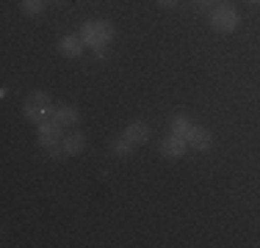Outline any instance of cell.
<instances>
[{"instance_id": "6da1fadb", "label": "cell", "mask_w": 260, "mask_h": 248, "mask_svg": "<svg viewBox=\"0 0 260 248\" xmlns=\"http://www.w3.org/2000/svg\"><path fill=\"white\" fill-rule=\"evenodd\" d=\"M80 36H83L86 47L108 45V42L114 39V25H111L108 20H89V22H83V30H80Z\"/></svg>"}, {"instance_id": "7a4b0ae2", "label": "cell", "mask_w": 260, "mask_h": 248, "mask_svg": "<svg viewBox=\"0 0 260 248\" xmlns=\"http://www.w3.org/2000/svg\"><path fill=\"white\" fill-rule=\"evenodd\" d=\"M238 22H241V17L230 3H221L210 11V28L219 30V33H233L238 28Z\"/></svg>"}, {"instance_id": "3957f363", "label": "cell", "mask_w": 260, "mask_h": 248, "mask_svg": "<svg viewBox=\"0 0 260 248\" xmlns=\"http://www.w3.org/2000/svg\"><path fill=\"white\" fill-rule=\"evenodd\" d=\"M185 149H188V141H185L183 135L169 133L164 141H160V154H164L166 160H180L185 154Z\"/></svg>"}, {"instance_id": "277c9868", "label": "cell", "mask_w": 260, "mask_h": 248, "mask_svg": "<svg viewBox=\"0 0 260 248\" xmlns=\"http://www.w3.org/2000/svg\"><path fill=\"white\" fill-rule=\"evenodd\" d=\"M36 127H39V146L42 149H47V146L61 144V141H64V135H61V124L55 119H45L42 124H36Z\"/></svg>"}, {"instance_id": "5b68a950", "label": "cell", "mask_w": 260, "mask_h": 248, "mask_svg": "<svg viewBox=\"0 0 260 248\" xmlns=\"http://www.w3.org/2000/svg\"><path fill=\"white\" fill-rule=\"evenodd\" d=\"M185 141H188V146L205 152V149H210V144H213V135H210L202 124H191V130L185 133Z\"/></svg>"}, {"instance_id": "8992f818", "label": "cell", "mask_w": 260, "mask_h": 248, "mask_svg": "<svg viewBox=\"0 0 260 248\" xmlns=\"http://www.w3.org/2000/svg\"><path fill=\"white\" fill-rule=\"evenodd\" d=\"M83 50H86L83 36H64V39L58 42V53L64 55V58H80Z\"/></svg>"}, {"instance_id": "52a82bcc", "label": "cell", "mask_w": 260, "mask_h": 248, "mask_svg": "<svg viewBox=\"0 0 260 248\" xmlns=\"http://www.w3.org/2000/svg\"><path fill=\"white\" fill-rule=\"evenodd\" d=\"M53 119L61 124V127H75L80 113L78 108H72V105H58V108H53Z\"/></svg>"}, {"instance_id": "ba28073f", "label": "cell", "mask_w": 260, "mask_h": 248, "mask_svg": "<svg viewBox=\"0 0 260 248\" xmlns=\"http://www.w3.org/2000/svg\"><path fill=\"white\" fill-rule=\"evenodd\" d=\"M122 135H127L133 144H147V141H150V124L147 121H130Z\"/></svg>"}, {"instance_id": "9c48e42d", "label": "cell", "mask_w": 260, "mask_h": 248, "mask_svg": "<svg viewBox=\"0 0 260 248\" xmlns=\"http://www.w3.org/2000/svg\"><path fill=\"white\" fill-rule=\"evenodd\" d=\"M61 146H64L67 157H72V154H80L86 146V135L83 133H67L64 141H61Z\"/></svg>"}, {"instance_id": "30bf717a", "label": "cell", "mask_w": 260, "mask_h": 248, "mask_svg": "<svg viewBox=\"0 0 260 248\" xmlns=\"http://www.w3.org/2000/svg\"><path fill=\"white\" fill-rule=\"evenodd\" d=\"M22 113H25V119H28V121H34V124H42L45 119H53V110L34 108V105H28V102H25V108H22Z\"/></svg>"}, {"instance_id": "8fae6325", "label": "cell", "mask_w": 260, "mask_h": 248, "mask_svg": "<svg viewBox=\"0 0 260 248\" xmlns=\"http://www.w3.org/2000/svg\"><path fill=\"white\" fill-rule=\"evenodd\" d=\"M25 102L34 105V108H42V110H53V102H50V97H47L45 91H34V94H28Z\"/></svg>"}, {"instance_id": "7c38bea8", "label": "cell", "mask_w": 260, "mask_h": 248, "mask_svg": "<svg viewBox=\"0 0 260 248\" xmlns=\"http://www.w3.org/2000/svg\"><path fill=\"white\" fill-rule=\"evenodd\" d=\"M20 9L25 17H39L45 11V0H20Z\"/></svg>"}, {"instance_id": "4fadbf2b", "label": "cell", "mask_w": 260, "mask_h": 248, "mask_svg": "<svg viewBox=\"0 0 260 248\" xmlns=\"http://www.w3.org/2000/svg\"><path fill=\"white\" fill-rule=\"evenodd\" d=\"M191 124H194V121H191L185 113H177L175 119H172V133H175V135H183V138H185V133L191 130Z\"/></svg>"}, {"instance_id": "5bb4252c", "label": "cell", "mask_w": 260, "mask_h": 248, "mask_svg": "<svg viewBox=\"0 0 260 248\" xmlns=\"http://www.w3.org/2000/svg\"><path fill=\"white\" fill-rule=\"evenodd\" d=\"M133 146L136 144L127 138V135H119V141L114 144V154H116V157H127V154L133 152Z\"/></svg>"}, {"instance_id": "9a60e30c", "label": "cell", "mask_w": 260, "mask_h": 248, "mask_svg": "<svg viewBox=\"0 0 260 248\" xmlns=\"http://www.w3.org/2000/svg\"><path fill=\"white\" fill-rule=\"evenodd\" d=\"M177 3H180V0H158V6H160V9H175Z\"/></svg>"}, {"instance_id": "2e32d148", "label": "cell", "mask_w": 260, "mask_h": 248, "mask_svg": "<svg viewBox=\"0 0 260 248\" xmlns=\"http://www.w3.org/2000/svg\"><path fill=\"white\" fill-rule=\"evenodd\" d=\"M91 50H94V55H97V58H105V55H108V47H91Z\"/></svg>"}, {"instance_id": "e0dca14e", "label": "cell", "mask_w": 260, "mask_h": 248, "mask_svg": "<svg viewBox=\"0 0 260 248\" xmlns=\"http://www.w3.org/2000/svg\"><path fill=\"white\" fill-rule=\"evenodd\" d=\"M197 3H200L202 9H208V6H213V0H197Z\"/></svg>"}, {"instance_id": "ac0fdd59", "label": "cell", "mask_w": 260, "mask_h": 248, "mask_svg": "<svg viewBox=\"0 0 260 248\" xmlns=\"http://www.w3.org/2000/svg\"><path fill=\"white\" fill-rule=\"evenodd\" d=\"M249 3H260V0H249Z\"/></svg>"}, {"instance_id": "d6986e66", "label": "cell", "mask_w": 260, "mask_h": 248, "mask_svg": "<svg viewBox=\"0 0 260 248\" xmlns=\"http://www.w3.org/2000/svg\"><path fill=\"white\" fill-rule=\"evenodd\" d=\"M45 3H50V0H45Z\"/></svg>"}]
</instances>
